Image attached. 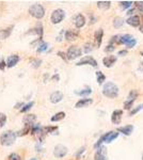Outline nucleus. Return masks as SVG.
Segmentation results:
<instances>
[{
  "instance_id": "nucleus-13",
  "label": "nucleus",
  "mask_w": 143,
  "mask_h": 160,
  "mask_svg": "<svg viewBox=\"0 0 143 160\" xmlns=\"http://www.w3.org/2000/svg\"><path fill=\"white\" fill-rule=\"evenodd\" d=\"M122 115H123V110H114L112 112L111 122L114 125H118L122 122Z\"/></svg>"
},
{
  "instance_id": "nucleus-31",
  "label": "nucleus",
  "mask_w": 143,
  "mask_h": 160,
  "mask_svg": "<svg viewBox=\"0 0 143 160\" xmlns=\"http://www.w3.org/2000/svg\"><path fill=\"white\" fill-rule=\"evenodd\" d=\"M94 49V44L93 43H91V42H89V43H86L84 44V46H83V51L86 53H91L92 50Z\"/></svg>"
},
{
  "instance_id": "nucleus-49",
  "label": "nucleus",
  "mask_w": 143,
  "mask_h": 160,
  "mask_svg": "<svg viewBox=\"0 0 143 160\" xmlns=\"http://www.w3.org/2000/svg\"><path fill=\"white\" fill-rule=\"evenodd\" d=\"M51 79H53V80H57V81H58V80H59V75H55V76H53Z\"/></svg>"
},
{
  "instance_id": "nucleus-50",
  "label": "nucleus",
  "mask_w": 143,
  "mask_h": 160,
  "mask_svg": "<svg viewBox=\"0 0 143 160\" xmlns=\"http://www.w3.org/2000/svg\"><path fill=\"white\" fill-rule=\"evenodd\" d=\"M132 12H134V9L129 10V11L127 12V14H128V15H131V14H132Z\"/></svg>"
},
{
  "instance_id": "nucleus-4",
  "label": "nucleus",
  "mask_w": 143,
  "mask_h": 160,
  "mask_svg": "<svg viewBox=\"0 0 143 160\" xmlns=\"http://www.w3.org/2000/svg\"><path fill=\"white\" fill-rule=\"evenodd\" d=\"M29 14L36 19H42L45 16V9L40 3H34L29 8Z\"/></svg>"
},
{
  "instance_id": "nucleus-9",
  "label": "nucleus",
  "mask_w": 143,
  "mask_h": 160,
  "mask_svg": "<svg viewBox=\"0 0 143 160\" xmlns=\"http://www.w3.org/2000/svg\"><path fill=\"white\" fill-rule=\"evenodd\" d=\"M67 154V147L62 144H58L53 149V155L57 158H63Z\"/></svg>"
},
{
  "instance_id": "nucleus-47",
  "label": "nucleus",
  "mask_w": 143,
  "mask_h": 160,
  "mask_svg": "<svg viewBox=\"0 0 143 160\" xmlns=\"http://www.w3.org/2000/svg\"><path fill=\"white\" fill-rule=\"evenodd\" d=\"M127 55V50H120L118 51V55Z\"/></svg>"
},
{
  "instance_id": "nucleus-35",
  "label": "nucleus",
  "mask_w": 143,
  "mask_h": 160,
  "mask_svg": "<svg viewBox=\"0 0 143 160\" xmlns=\"http://www.w3.org/2000/svg\"><path fill=\"white\" fill-rule=\"evenodd\" d=\"M132 4H134V2H132V1H121V2H120V6H121L123 10L130 8Z\"/></svg>"
},
{
  "instance_id": "nucleus-10",
  "label": "nucleus",
  "mask_w": 143,
  "mask_h": 160,
  "mask_svg": "<svg viewBox=\"0 0 143 160\" xmlns=\"http://www.w3.org/2000/svg\"><path fill=\"white\" fill-rule=\"evenodd\" d=\"M94 155V160H107V148L100 146Z\"/></svg>"
},
{
  "instance_id": "nucleus-7",
  "label": "nucleus",
  "mask_w": 143,
  "mask_h": 160,
  "mask_svg": "<svg viewBox=\"0 0 143 160\" xmlns=\"http://www.w3.org/2000/svg\"><path fill=\"white\" fill-rule=\"evenodd\" d=\"M121 44H124L127 48H132L136 46L137 40L130 34H124V35H121Z\"/></svg>"
},
{
  "instance_id": "nucleus-24",
  "label": "nucleus",
  "mask_w": 143,
  "mask_h": 160,
  "mask_svg": "<svg viewBox=\"0 0 143 160\" xmlns=\"http://www.w3.org/2000/svg\"><path fill=\"white\" fill-rule=\"evenodd\" d=\"M96 4H97V8L103 10V11L109 10L110 6H111V2H110V1H97Z\"/></svg>"
},
{
  "instance_id": "nucleus-2",
  "label": "nucleus",
  "mask_w": 143,
  "mask_h": 160,
  "mask_svg": "<svg viewBox=\"0 0 143 160\" xmlns=\"http://www.w3.org/2000/svg\"><path fill=\"white\" fill-rule=\"evenodd\" d=\"M16 138H17L16 133H14L13 130H8L0 135V143L3 146H11L14 144Z\"/></svg>"
},
{
  "instance_id": "nucleus-30",
  "label": "nucleus",
  "mask_w": 143,
  "mask_h": 160,
  "mask_svg": "<svg viewBox=\"0 0 143 160\" xmlns=\"http://www.w3.org/2000/svg\"><path fill=\"white\" fill-rule=\"evenodd\" d=\"M96 79H97V82H98V84H103L104 81L106 80V76L103 74V72L98 71L96 73Z\"/></svg>"
},
{
  "instance_id": "nucleus-1",
  "label": "nucleus",
  "mask_w": 143,
  "mask_h": 160,
  "mask_svg": "<svg viewBox=\"0 0 143 160\" xmlns=\"http://www.w3.org/2000/svg\"><path fill=\"white\" fill-rule=\"evenodd\" d=\"M103 95L108 98H116L118 96V86L115 83L108 81L103 86Z\"/></svg>"
},
{
  "instance_id": "nucleus-18",
  "label": "nucleus",
  "mask_w": 143,
  "mask_h": 160,
  "mask_svg": "<svg viewBox=\"0 0 143 160\" xmlns=\"http://www.w3.org/2000/svg\"><path fill=\"white\" fill-rule=\"evenodd\" d=\"M92 102H93V99L92 98H81L80 100H78L76 102V105H75V108H84V107H88V106L92 105Z\"/></svg>"
},
{
  "instance_id": "nucleus-54",
  "label": "nucleus",
  "mask_w": 143,
  "mask_h": 160,
  "mask_svg": "<svg viewBox=\"0 0 143 160\" xmlns=\"http://www.w3.org/2000/svg\"><path fill=\"white\" fill-rule=\"evenodd\" d=\"M141 55H143V53H141Z\"/></svg>"
},
{
  "instance_id": "nucleus-33",
  "label": "nucleus",
  "mask_w": 143,
  "mask_h": 160,
  "mask_svg": "<svg viewBox=\"0 0 143 160\" xmlns=\"http://www.w3.org/2000/svg\"><path fill=\"white\" fill-rule=\"evenodd\" d=\"M44 129V133H55V131H57L58 130V127L57 126H46V127H43Z\"/></svg>"
},
{
  "instance_id": "nucleus-43",
  "label": "nucleus",
  "mask_w": 143,
  "mask_h": 160,
  "mask_svg": "<svg viewBox=\"0 0 143 160\" xmlns=\"http://www.w3.org/2000/svg\"><path fill=\"white\" fill-rule=\"evenodd\" d=\"M114 49H115V46L114 45H111V44H109L108 46L105 48V51L106 53H112V51H114Z\"/></svg>"
},
{
  "instance_id": "nucleus-39",
  "label": "nucleus",
  "mask_w": 143,
  "mask_h": 160,
  "mask_svg": "<svg viewBox=\"0 0 143 160\" xmlns=\"http://www.w3.org/2000/svg\"><path fill=\"white\" fill-rule=\"evenodd\" d=\"M8 160H22V158H20V156H19L18 154H16V153H12V154L9 155Z\"/></svg>"
},
{
  "instance_id": "nucleus-32",
  "label": "nucleus",
  "mask_w": 143,
  "mask_h": 160,
  "mask_svg": "<svg viewBox=\"0 0 143 160\" xmlns=\"http://www.w3.org/2000/svg\"><path fill=\"white\" fill-rule=\"evenodd\" d=\"M48 47H49V44L48 43H45V42H43V43L41 44L40 46L37 47V53H44V51H46L47 49H48Z\"/></svg>"
},
{
  "instance_id": "nucleus-51",
  "label": "nucleus",
  "mask_w": 143,
  "mask_h": 160,
  "mask_svg": "<svg viewBox=\"0 0 143 160\" xmlns=\"http://www.w3.org/2000/svg\"><path fill=\"white\" fill-rule=\"evenodd\" d=\"M139 68H140V71H142L143 72V62L140 64V66H139Z\"/></svg>"
},
{
  "instance_id": "nucleus-38",
  "label": "nucleus",
  "mask_w": 143,
  "mask_h": 160,
  "mask_svg": "<svg viewBox=\"0 0 143 160\" xmlns=\"http://www.w3.org/2000/svg\"><path fill=\"white\" fill-rule=\"evenodd\" d=\"M6 123V115L4 113H0V128H2Z\"/></svg>"
},
{
  "instance_id": "nucleus-16",
  "label": "nucleus",
  "mask_w": 143,
  "mask_h": 160,
  "mask_svg": "<svg viewBox=\"0 0 143 160\" xmlns=\"http://www.w3.org/2000/svg\"><path fill=\"white\" fill-rule=\"evenodd\" d=\"M74 24L77 29H80V28H82L86 25V17L82 14H78V15L75 16Z\"/></svg>"
},
{
  "instance_id": "nucleus-22",
  "label": "nucleus",
  "mask_w": 143,
  "mask_h": 160,
  "mask_svg": "<svg viewBox=\"0 0 143 160\" xmlns=\"http://www.w3.org/2000/svg\"><path fill=\"white\" fill-rule=\"evenodd\" d=\"M43 33H44L43 27H42L41 25H39L37 27L33 28V29H30V30L27 32V34H35V35H39V37L43 36Z\"/></svg>"
},
{
  "instance_id": "nucleus-48",
  "label": "nucleus",
  "mask_w": 143,
  "mask_h": 160,
  "mask_svg": "<svg viewBox=\"0 0 143 160\" xmlns=\"http://www.w3.org/2000/svg\"><path fill=\"white\" fill-rule=\"evenodd\" d=\"M20 106H24V102H19V104H16L14 108H16V109H17V108H19V109H20V108H22Z\"/></svg>"
},
{
  "instance_id": "nucleus-52",
  "label": "nucleus",
  "mask_w": 143,
  "mask_h": 160,
  "mask_svg": "<svg viewBox=\"0 0 143 160\" xmlns=\"http://www.w3.org/2000/svg\"><path fill=\"white\" fill-rule=\"evenodd\" d=\"M140 31L143 33V25H140Z\"/></svg>"
},
{
  "instance_id": "nucleus-36",
  "label": "nucleus",
  "mask_w": 143,
  "mask_h": 160,
  "mask_svg": "<svg viewBox=\"0 0 143 160\" xmlns=\"http://www.w3.org/2000/svg\"><path fill=\"white\" fill-rule=\"evenodd\" d=\"M30 63H31L32 67L37 68V67H40L41 64H42V60H41V59H32Z\"/></svg>"
},
{
  "instance_id": "nucleus-25",
  "label": "nucleus",
  "mask_w": 143,
  "mask_h": 160,
  "mask_svg": "<svg viewBox=\"0 0 143 160\" xmlns=\"http://www.w3.org/2000/svg\"><path fill=\"white\" fill-rule=\"evenodd\" d=\"M65 112H63V111H61V112H58V113H56L53 116H51V119H50V121L51 122H60V121H62L64 117H65Z\"/></svg>"
},
{
  "instance_id": "nucleus-19",
  "label": "nucleus",
  "mask_w": 143,
  "mask_h": 160,
  "mask_svg": "<svg viewBox=\"0 0 143 160\" xmlns=\"http://www.w3.org/2000/svg\"><path fill=\"white\" fill-rule=\"evenodd\" d=\"M126 22H127L129 26H131V27H140V25H141L140 17L138 15H134V16H131V17H129Z\"/></svg>"
},
{
  "instance_id": "nucleus-46",
  "label": "nucleus",
  "mask_w": 143,
  "mask_h": 160,
  "mask_svg": "<svg viewBox=\"0 0 143 160\" xmlns=\"http://www.w3.org/2000/svg\"><path fill=\"white\" fill-rule=\"evenodd\" d=\"M6 62H4V60H3V59H0V69H1V71H3V69H4V68H6Z\"/></svg>"
},
{
  "instance_id": "nucleus-20",
  "label": "nucleus",
  "mask_w": 143,
  "mask_h": 160,
  "mask_svg": "<svg viewBox=\"0 0 143 160\" xmlns=\"http://www.w3.org/2000/svg\"><path fill=\"white\" fill-rule=\"evenodd\" d=\"M103 36H104V30L100 28V29H98V30L95 32V34H94V39H95V42H96L97 48L100 47V45H102V42H103Z\"/></svg>"
},
{
  "instance_id": "nucleus-6",
  "label": "nucleus",
  "mask_w": 143,
  "mask_h": 160,
  "mask_svg": "<svg viewBox=\"0 0 143 160\" xmlns=\"http://www.w3.org/2000/svg\"><path fill=\"white\" fill-rule=\"evenodd\" d=\"M66 58L67 60H75V59L79 58L82 55V51L79 47L77 46H71L66 51Z\"/></svg>"
},
{
  "instance_id": "nucleus-34",
  "label": "nucleus",
  "mask_w": 143,
  "mask_h": 160,
  "mask_svg": "<svg viewBox=\"0 0 143 160\" xmlns=\"http://www.w3.org/2000/svg\"><path fill=\"white\" fill-rule=\"evenodd\" d=\"M141 110H143V104H141V105H139L138 107L134 108L132 110H130V112H129V116H134L135 114H137L138 112H140Z\"/></svg>"
},
{
  "instance_id": "nucleus-28",
  "label": "nucleus",
  "mask_w": 143,
  "mask_h": 160,
  "mask_svg": "<svg viewBox=\"0 0 143 160\" xmlns=\"http://www.w3.org/2000/svg\"><path fill=\"white\" fill-rule=\"evenodd\" d=\"M139 93H138L137 90H131L129 94H128V97H127V100H131V102H135L137 99Z\"/></svg>"
},
{
  "instance_id": "nucleus-42",
  "label": "nucleus",
  "mask_w": 143,
  "mask_h": 160,
  "mask_svg": "<svg viewBox=\"0 0 143 160\" xmlns=\"http://www.w3.org/2000/svg\"><path fill=\"white\" fill-rule=\"evenodd\" d=\"M42 43H43V40H42V37H39L37 40H35V41H33V42H31V44H30V45H31V46H36V45H39V46H40V45Z\"/></svg>"
},
{
  "instance_id": "nucleus-55",
  "label": "nucleus",
  "mask_w": 143,
  "mask_h": 160,
  "mask_svg": "<svg viewBox=\"0 0 143 160\" xmlns=\"http://www.w3.org/2000/svg\"><path fill=\"white\" fill-rule=\"evenodd\" d=\"M142 160H143V157H142Z\"/></svg>"
},
{
  "instance_id": "nucleus-40",
  "label": "nucleus",
  "mask_w": 143,
  "mask_h": 160,
  "mask_svg": "<svg viewBox=\"0 0 143 160\" xmlns=\"http://www.w3.org/2000/svg\"><path fill=\"white\" fill-rule=\"evenodd\" d=\"M134 102H131V100H126V102H124V109L125 110H129V109L132 107Z\"/></svg>"
},
{
  "instance_id": "nucleus-37",
  "label": "nucleus",
  "mask_w": 143,
  "mask_h": 160,
  "mask_svg": "<svg viewBox=\"0 0 143 160\" xmlns=\"http://www.w3.org/2000/svg\"><path fill=\"white\" fill-rule=\"evenodd\" d=\"M110 44H111V45L121 44V35H114V36H112L111 40H110Z\"/></svg>"
},
{
  "instance_id": "nucleus-12",
  "label": "nucleus",
  "mask_w": 143,
  "mask_h": 160,
  "mask_svg": "<svg viewBox=\"0 0 143 160\" xmlns=\"http://www.w3.org/2000/svg\"><path fill=\"white\" fill-rule=\"evenodd\" d=\"M35 121H36V115H34V114H26L24 119H22V123H24V126L32 127L33 124H35Z\"/></svg>"
},
{
  "instance_id": "nucleus-3",
  "label": "nucleus",
  "mask_w": 143,
  "mask_h": 160,
  "mask_svg": "<svg viewBox=\"0 0 143 160\" xmlns=\"http://www.w3.org/2000/svg\"><path fill=\"white\" fill-rule=\"evenodd\" d=\"M118 137V131H109V133H106L105 135H103L98 139V141L94 144V147L98 148L100 146H102L103 143H111V142L114 141Z\"/></svg>"
},
{
  "instance_id": "nucleus-27",
  "label": "nucleus",
  "mask_w": 143,
  "mask_h": 160,
  "mask_svg": "<svg viewBox=\"0 0 143 160\" xmlns=\"http://www.w3.org/2000/svg\"><path fill=\"white\" fill-rule=\"evenodd\" d=\"M124 19L122 18V17H115L113 19V27L114 28H121L122 26L124 25Z\"/></svg>"
},
{
  "instance_id": "nucleus-17",
  "label": "nucleus",
  "mask_w": 143,
  "mask_h": 160,
  "mask_svg": "<svg viewBox=\"0 0 143 160\" xmlns=\"http://www.w3.org/2000/svg\"><path fill=\"white\" fill-rule=\"evenodd\" d=\"M49 98L50 102H53V104H58V102H60L63 99V93L60 92V91H56V92L51 93Z\"/></svg>"
},
{
  "instance_id": "nucleus-11",
  "label": "nucleus",
  "mask_w": 143,
  "mask_h": 160,
  "mask_svg": "<svg viewBox=\"0 0 143 160\" xmlns=\"http://www.w3.org/2000/svg\"><path fill=\"white\" fill-rule=\"evenodd\" d=\"M19 60H20V58H19L18 55H9V58L6 59V67H9V68L14 67V66H15V65L19 62Z\"/></svg>"
},
{
  "instance_id": "nucleus-53",
  "label": "nucleus",
  "mask_w": 143,
  "mask_h": 160,
  "mask_svg": "<svg viewBox=\"0 0 143 160\" xmlns=\"http://www.w3.org/2000/svg\"><path fill=\"white\" fill-rule=\"evenodd\" d=\"M30 160H37V159H36V158H31Z\"/></svg>"
},
{
  "instance_id": "nucleus-44",
  "label": "nucleus",
  "mask_w": 143,
  "mask_h": 160,
  "mask_svg": "<svg viewBox=\"0 0 143 160\" xmlns=\"http://www.w3.org/2000/svg\"><path fill=\"white\" fill-rule=\"evenodd\" d=\"M58 55L60 58H62L64 61H67V58H66V53H63V51H58Z\"/></svg>"
},
{
  "instance_id": "nucleus-21",
  "label": "nucleus",
  "mask_w": 143,
  "mask_h": 160,
  "mask_svg": "<svg viewBox=\"0 0 143 160\" xmlns=\"http://www.w3.org/2000/svg\"><path fill=\"white\" fill-rule=\"evenodd\" d=\"M118 131L125 135H130L132 133V131H134V126L132 125H126V126L123 127H118Z\"/></svg>"
},
{
  "instance_id": "nucleus-26",
  "label": "nucleus",
  "mask_w": 143,
  "mask_h": 160,
  "mask_svg": "<svg viewBox=\"0 0 143 160\" xmlns=\"http://www.w3.org/2000/svg\"><path fill=\"white\" fill-rule=\"evenodd\" d=\"M92 93V90L90 88H87V89L80 90V91H75V94L79 96H89Z\"/></svg>"
},
{
  "instance_id": "nucleus-5",
  "label": "nucleus",
  "mask_w": 143,
  "mask_h": 160,
  "mask_svg": "<svg viewBox=\"0 0 143 160\" xmlns=\"http://www.w3.org/2000/svg\"><path fill=\"white\" fill-rule=\"evenodd\" d=\"M64 18H65V12H64V10L57 9L51 13L50 22H53V25H57V24H60Z\"/></svg>"
},
{
  "instance_id": "nucleus-45",
  "label": "nucleus",
  "mask_w": 143,
  "mask_h": 160,
  "mask_svg": "<svg viewBox=\"0 0 143 160\" xmlns=\"http://www.w3.org/2000/svg\"><path fill=\"white\" fill-rule=\"evenodd\" d=\"M84 151H86V147H81L79 151L76 153V158H79L82 155V153H84Z\"/></svg>"
},
{
  "instance_id": "nucleus-14",
  "label": "nucleus",
  "mask_w": 143,
  "mask_h": 160,
  "mask_svg": "<svg viewBox=\"0 0 143 160\" xmlns=\"http://www.w3.org/2000/svg\"><path fill=\"white\" fill-rule=\"evenodd\" d=\"M79 36V32L76 30H67L64 32V37H65L66 41L69 42H73V41H76Z\"/></svg>"
},
{
  "instance_id": "nucleus-41",
  "label": "nucleus",
  "mask_w": 143,
  "mask_h": 160,
  "mask_svg": "<svg viewBox=\"0 0 143 160\" xmlns=\"http://www.w3.org/2000/svg\"><path fill=\"white\" fill-rule=\"evenodd\" d=\"M135 4H136V8H137L141 13H143V1H136Z\"/></svg>"
},
{
  "instance_id": "nucleus-15",
  "label": "nucleus",
  "mask_w": 143,
  "mask_h": 160,
  "mask_svg": "<svg viewBox=\"0 0 143 160\" xmlns=\"http://www.w3.org/2000/svg\"><path fill=\"white\" fill-rule=\"evenodd\" d=\"M116 60H118V58L115 55H107L103 59V64L105 65V67L110 68L115 64Z\"/></svg>"
},
{
  "instance_id": "nucleus-23",
  "label": "nucleus",
  "mask_w": 143,
  "mask_h": 160,
  "mask_svg": "<svg viewBox=\"0 0 143 160\" xmlns=\"http://www.w3.org/2000/svg\"><path fill=\"white\" fill-rule=\"evenodd\" d=\"M12 29L13 26H11L10 28H6V29L0 30V40H6V37H9L10 34L12 33Z\"/></svg>"
},
{
  "instance_id": "nucleus-8",
  "label": "nucleus",
  "mask_w": 143,
  "mask_h": 160,
  "mask_svg": "<svg viewBox=\"0 0 143 160\" xmlns=\"http://www.w3.org/2000/svg\"><path fill=\"white\" fill-rule=\"evenodd\" d=\"M77 66H83V65H91L92 67H97V62L96 60L91 57V55H87V57H83L82 59H80V61L77 62Z\"/></svg>"
},
{
  "instance_id": "nucleus-29",
  "label": "nucleus",
  "mask_w": 143,
  "mask_h": 160,
  "mask_svg": "<svg viewBox=\"0 0 143 160\" xmlns=\"http://www.w3.org/2000/svg\"><path fill=\"white\" fill-rule=\"evenodd\" d=\"M33 106H34V102H28V104H24V106L20 108V112H22V113H25V112L30 110Z\"/></svg>"
}]
</instances>
